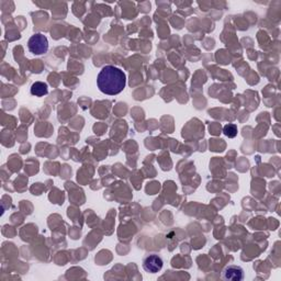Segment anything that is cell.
I'll use <instances>...</instances> for the list:
<instances>
[{"label": "cell", "mask_w": 281, "mask_h": 281, "mask_svg": "<svg viewBox=\"0 0 281 281\" xmlns=\"http://www.w3.org/2000/svg\"><path fill=\"white\" fill-rule=\"evenodd\" d=\"M27 48L34 55H43L48 51V41L45 35L42 33H36L30 37L27 42Z\"/></svg>", "instance_id": "obj_2"}, {"label": "cell", "mask_w": 281, "mask_h": 281, "mask_svg": "<svg viewBox=\"0 0 281 281\" xmlns=\"http://www.w3.org/2000/svg\"><path fill=\"white\" fill-rule=\"evenodd\" d=\"M99 90L109 96L119 95L126 86V76L123 70L112 65H107L100 70L97 77Z\"/></svg>", "instance_id": "obj_1"}, {"label": "cell", "mask_w": 281, "mask_h": 281, "mask_svg": "<svg viewBox=\"0 0 281 281\" xmlns=\"http://www.w3.org/2000/svg\"><path fill=\"white\" fill-rule=\"evenodd\" d=\"M223 133L228 137H230V139H233V137L238 135V126L235 124L229 123L223 128Z\"/></svg>", "instance_id": "obj_6"}, {"label": "cell", "mask_w": 281, "mask_h": 281, "mask_svg": "<svg viewBox=\"0 0 281 281\" xmlns=\"http://www.w3.org/2000/svg\"><path fill=\"white\" fill-rule=\"evenodd\" d=\"M222 278L224 280L231 281H241L244 279V271L243 268L235 265H230L224 268L222 273Z\"/></svg>", "instance_id": "obj_4"}, {"label": "cell", "mask_w": 281, "mask_h": 281, "mask_svg": "<svg viewBox=\"0 0 281 281\" xmlns=\"http://www.w3.org/2000/svg\"><path fill=\"white\" fill-rule=\"evenodd\" d=\"M48 88L45 82L42 81H36L31 86V95L35 97H43L47 95Z\"/></svg>", "instance_id": "obj_5"}, {"label": "cell", "mask_w": 281, "mask_h": 281, "mask_svg": "<svg viewBox=\"0 0 281 281\" xmlns=\"http://www.w3.org/2000/svg\"><path fill=\"white\" fill-rule=\"evenodd\" d=\"M163 265V258L156 254L147 255L146 257H144V260H143V268H144L145 272L150 274H156L161 272Z\"/></svg>", "instance_id": "obj_3"}]
</instances>
